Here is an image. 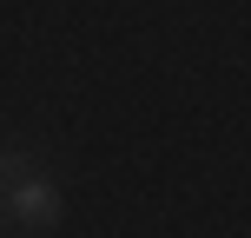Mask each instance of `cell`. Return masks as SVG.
Instances as JSON below:
<instances>
[{"instance_id":"obj_1","label":"cell","mask_w":251,"mask_h":238,"mask_svg":"<svg viewBox=\"0 0 251 238\" xmlns=\"http://www.w3.org/2000/svg\"><path fill=\"white\" fill-rule=\"evenodd\" d=\"M60 212H66V199H60V185H53L47 165L7 179V218H13L20 232H53V225H60Z\"/></svg>"}]
</instances>
